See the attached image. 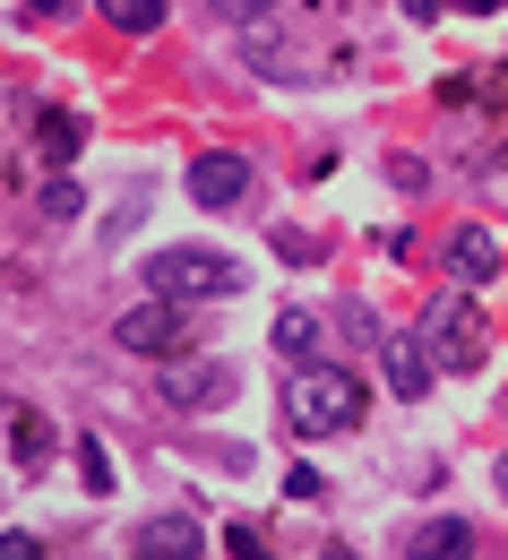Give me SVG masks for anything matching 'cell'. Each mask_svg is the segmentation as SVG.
<instances>
[{
    "mask_svg": "<svg viewBox=\"0 0 508 560\" xmlns=\"http://www.w3.org/2000/svg\"><path fill=\"white\" fill-rule=\"evenodd\" d=\"M285 422H293V440H336V431H354V422H363V380H354L345 362H293Z\"/></svg>",
    "mask_w": 508,
    "mask_h": 560,
    "instance_id": "6da1fadb",
    "label": "cell"
},
{
    "mask_svg": "<svg viewBox=\"0 0 508 560\" xmlns=\"http://www.w3.org/2000/svg\"><path fill=\"white\" fill-rule=\"evenodd\" d=\"M241 284H250V277H241L233 250L181 242V250H155V259H146V293H164V302H199V293H208V302H233Z\"/></svg>",
    "mask_w": 508,
    "mask_h": 560,
    "instance_id": "7a4b0ae2",
    "label": "cell"
},
{
    "mask_svg": "<svg viewBox=\"0 0 508 560\" xmlns=\"http://www.w3.org/2000/svg\"><path fill=\"white\" fill-rule=\"evenodd\" d=\"M423 346H432L439 371H483L492 337H483V302H474V284H448L432 311H423Z\"/></svg>",
    "mask_w": 508,
    "mask_h": 560,
    "instance_id": "3957f363",
    "label": "cell"
},
{
    "mask_svg": "<svg viewBox=\"0 0 508 560\" xmlns=\"http://www.w3.org/2000/svg\"><path fill=\"white\" fill-rule=\"evenodd\" d=\"M113 346H121V353H146V362H173V353L190 346V319H181V302H164V293H146L139 311H121V328H113Z\"/></svg>",
    "mask_w": 508,
    "mask_h": 560,
    "instance_id": "277c9868",
    "label": "cell"
},
{
    "mask_svg": "<svg viewBox=\"0 0 508 560\" xmlns=\"http://www.w3.org/2000/svg\"><path fill=\"white\" fill-rule=\"evenodd\" d=\"M130 560H208V535L199 517H146L130 535Z\"/></svg>",
    "mask_w": 508,
    "mask_h": 560,
    "instance_id": "5b68a950",
    "label": "cell"
},
{
    "mask_svg": "<svg viewBox=\"0 0 508 560\" xmlns=\"http://www.w3.org/2000/svg\"><path fill=\"white\" fill-rule=\"evenodd\" d=\"M190 199H199V208H241V199H250V164H241V155H199V164H190Z\"/></svg>",
    "mask_w": 508,
    "mask_h": 560,
    "instance_id": "8992f818",
    "label": "cell"
},
{
    "mask_svg": "<svg viewBox=\"0 0 508 560\" xmlns=\"http://www.w3.org/2000/svg\"><path fill=\"white\" fill-rule=\"evenodd\" d=\"M379 362H388V388H397L405 406H414V397L439 380V362H432V346H423V337H379Z\"/></svg>",
    "mask_w": 508,
    "mask_h": 560,
    "instance_id": "52a82bcc",
    "label": "cell"
},
{
    "mask_svg": "<svg viewBox=\"0 0 508 560\" xmlns=\"http://www.w3.org/2000/svg\"><path fill=\"white\" fill-rule=\"evenodd\" d=\"M164 397H173V406H224V397H233V371H224V362H173V371H164Z\"/></svg>",
    "mask_w": 508,
    "mask_h": 560,
    "instance_id": "ba28073f",
    "label": "cell"
},
{
    "mask_svg": "<svg viewBox=\"0 0 508 560\" xmlns=\"http://www.w3.org/2000/svg\"><path fill=\"white\" fill-rule=\"evenodd\" d=\"M492 268H500V242H492L483 224H457V233H448V277H457V284H483Z\"/></svg>",
    "mask_w": 508,
    "mask_h": 560,
    "instance_id": "9c48e42d",
    "label": "cell"
},
{
    "mask_svg": "<svg viewBox=\"0 0 508 560\" xmlns=\"http://www.w3.org/2000/svg\"><path fill=\"white\" fill-rule=\"evenodd\" d=\"M405 560H474V526L465 517H432V526H414Z\"/></svg>",
    "mask_w": 508,
    "mask_h": 560,
    "instance_id": "30bf717a",
    "label": "cell"
},
{
    "mask_svg": "<svg viewBox=\"0 0 508 560\" xmlns=\"http://www.w3.org/2000/svg\"><path fill=\"white\" fill-rule=\"evenodd\" d=\"M9 440H17V466H26V475L52 457V422L35 415V406H9Z\"/></svg>",
    "mask_w": 508,
    "mask_h": 560,
    "instance_id": "8fae6325",
    "label": "cell"
},
{
    "mask_svg": "<svg viewBox=\"0 0 508 560\" xmlns=\"http://www.w3.org/2000/svg\"><path fill=\"white\" fill-rule=\"evenodd\" d=\"M35 139H44L52 164H70L78 147H86V121H78V113H35Z\"/></svg>",
    "mask_w": 508,
    "mask_h": 560,
    "instance_id": "7c38bea8",
    "label": "cell"
},
{
    "mask_svg": "<svg viewBox=\"0 0 508 560\" xmlns=\"http://www.w3.org/2000/svg\"><path fill=\"white\" fill-rule=\"evenodd\" d=\"M104 9V26H121V35H155L164 26V0H95Z\"/></svg>",
    "mask_w": 508,
    "mask_h": 560,
    "instance_id": "4fadbf2b",
    "label": "cell"
},
{
    "mask_svg": "<svg viewBox=\"0 0 508 560\" xmlns=\"http://www.w3.org/2000/svg\"><path fill=\"white\" fill-rule=\"evenodd\" d=\"M276 346H285L293 362H310V346H319V319H310V311H276Z\"/></svg>",
    "mask_w": 508,
    "mask_h": 560,
    "instance_id": "5bb4252c",
    "label": "cell"
},
{
    "mask_svg": "<svg viewBox=\"0 0 508 560\" xmlns=\"http://www.w3.org/2000/svg\"><path fill=\"white\" fill-rule=\"evenodd\" d=\"M78 466H86V491H113V457H104V440H78Z\"/></svg>",
    "mask_w": 508,
    "mask_h": 560,
    "instance_id": "9a60e30c",
    "label": "cell"
},
{
    "mask_svg": "<svg viewBox=\"0 0 508 560\" xmlns=\"http://www.w3.org/2000/svg\"><path fill=\"white\" fill-rule=\"evenodd\" d=\"M78 208H86V190H78V182H52V190H44V215H52V224H70Z\"/></svg>",
    "mask_w": 508,
    "mask_h": 560,
    "instance_id": "2e32d148",
    "label": "cell"
},
{
    "mask_svg": "<svg viewBox=\"0 0 508 560\" xmlns=\"http://www.w3.org/2000/svg\"><path fill=\"white\" fill-rule=\"evenodd\" d=\"M224 552H233V560H276V552H259V535H250V526H224Z\"/></svg>",
    "mask_w": 508,
    "mask_h": 560,
    "instance_id": "e0dca14e",
    "label": "cell"
},
{
    "mask_svg": "<svg viewBox=\"0 0 508 560\" xmlns=\"http://www.w3.org/2000/svg\"><path fill=\"white\" fill-rule=\"evenodd\" d=\"M285 491H293V500H319V491H328V475H319V466H293Z\"/></svg>",
    "mask_w": 508,
    "mask_h": 560,
    "instance_id": "ac0fdd59",
    "label": "cell"
},
{
    "mask_svg": "<svg viewBox=\"0 0 508 560\" xmlns=\"http://www.w3.org/2000/svg\"><path fill=\"white\" fill-rule=\"evenodd\" d=\"M0 560H44V544L35 535H0Z\"/></svg>",
    "mask_w": 508,
    "mask_h": 560,
    "instance_id": "d6986e66",
    "label": "cell"
},
{
    "mask_svg": "<svg viewBox=\"0 0 508 560\" xmlns=\"http://www.w3.org/2000/svg\"><path fill=\"white\" fill-rule=\"evenodd\" d=\"M397 9H405L414 26H432V18H439V9H448V0H397Z\"/></svg>",
    "mask_w": 508,
    "mask_h": 560,
    "instance_id": "ffe728a7",
    "label": "cell"
},
{
    "mask_svg": "<svg viewBox=\"0 0 508 560\" xmlns=\"http://www.w3.org/2000/svg\"><path fill=\"white\" fill-rule=\"evenodd\" d=\"M224 9H233V18H268L276 0H224Z\"/></svg>",
    "mask_w": 508,
    "mask_h": 560,
    "instance_id": "44dd1931",
    "label": "cell"
},
{
    "mask_svg": "<svg viewBox=\"0 0 508 560\" xmlns=\"http://www.w3.org/2000/svg\"><path fill=\"white\" fill-rule=\"evenodd\" d=\"M26 9H35V18H70V0H26Z\"/></svg>",
    "mask_w": 508,
    "mask_h": 560,
    "instance_id": "7402d4cb",
    "label": "cell"
},
{
    "mask_svg": "<svg viewBox=\"0 0 508 560\" xmlns=\"http://www.w3.org/2000/svg\"><path fill=\"white\" fill-rule=\"evenodd\" d=\"M457 9H465V18H492V9H508V0H457Z\"/></svg>",
    "mask_w": 508,
    "mask_h": 560,
    "instance_id": "603a6c76",
    "label": "cell"
},
{
    "mask_svg": "<svg viewBox=\"0 0 508 560\" xmlns=\"http://www.w3.org/2000/svg\"><path fill=\"white\" fill-rule=\"evenodd\" d=\"M492 483H500V491H508V448H500V457H492Z\"/></svg>",
    "mask_w": 508,
    "mask_h": 560,
    "instance_id": "cb8c5ba5",
    "label": "cell"
},
{
    "mask_svg": "<svg viewBox=\"0 0 508 560\" xmlns=\"http://www.w3.org/2000/svg\"><path fill=\"white\" fill-rule=\"evenodd\" d=\"M328 560H363V552H328Z\"/></svg>",
    "mask_w": 508,
    "mask_h": 560,
    "instance_id": "d4e9b609",
    "label": "cell"
}]
</instances>
